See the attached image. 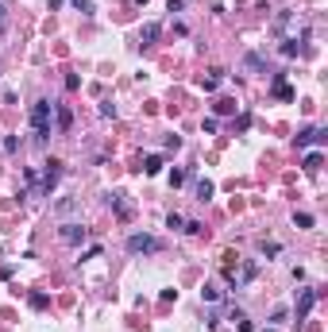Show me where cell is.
<instances>
[{"mask_svg": "<svg viewBox=\"0 0 328 332\" xmlns=\"http://www.w3.org/2000/svg\"><path fill=\"white\" fill-rule=\"evenodd\" d=\"M193 193H197V201L205 205V201H209V197H212V182H209V178H201V182H197V186H193Z\"/></svg>", "mask_w": 328, "mask_h": 332, "instance_id": "obj_9", "label": "cell"}, {"mask_svg": "<svg viewBox=\"0 0 328 332\" xmlns=\"http://www.w3.org/2000/svg\"><path fill=\"white\" fill-rule=\"evenodd\" d=\"M301 166H305V174H317L321 166H325V155H321V151H313V155H305V159H301Z\"/></svg>", "mask_w": 328, "mask_h": 332, "instance_id": "obj_7", "label": "cell"}, {"mask_svg": "<svg viewBox=\"0 0 328 332\" xmlns=\"http://www.w3.org/2000/svg\"><path fill=\"white\" fill-rule=\"evenodd\" d=\"M128 251L132 255H155V251H163V244L147 232H135V236H128Z\"/></svg>", "mask_w": 328, "mask_h": 332, "instance_id": "obj_3", "label": "cell"}, {"mask_svg": "<svg viewBox=\"0 0 328 332\" xmlns=\"http://www.w3.org/2000/svg\"><path fill=\"white\" fill-rule=\"evenodd\" d=\"M201 298H205V302H220V290H216V286H205V290H201Z\"/></svg>", "mask_w": 328, "mask_h": 332, "instance_id": "obj_20", "label": "cell"}, {"mask_svg": "<svg viewBox=\"0 0 328 332\" xmlns=\"http://www.w3.org/2000/svg\"><path fill=\"white\" fill-rule=\"evenodd\" d=\"M58 178H62V159L43 162V182H39V193H50V189L58 186Z\"/></svg>", "mask_w": 328, "mask_h": 332, "instance_id": "obj_4", "label": "cell"}, {"mask_svg": "<svg viewBox=\"0 0 328 332\" xmlns=\"http://www.w3.org/2000/svg\"><path fill=\"white\" fill-rule=\"evenodd\" d=\"M159 31H163L159 23H147V27L139 31V43H143V46H147V43H155V39H159Z\"/></svg>", "mask_w": 328, "mask_h": 332, "instance_id": "obj_11", "label": "cell"}, {"mask_svg": "<svg viewBox=\"0 0 328 332\" xmlns=\"http://www.w3.org/2000/svg\"><path fill=\"white\" fill-rule=\"evenodd\" d=\"M181 232H189V236H201V232H205V224H201V220H189V224H185Z\"/></svg>", "mask_w": 328, "mask_h": 332, "instance_id": "obj_21", "label": "cell"}, {"mask_svg": "<svg viewBox=\"0 0 328 332\" xmlns=\"http://www.w3.org/2000/svg\"><path fill=\"white\" fill-rule=\"evenodd\" d=\"M135 4H147V0H135Z\"/></svg>", "mask_w": 328, "mask_h": 332, "instance_id": "obj_27", "label": "cell"}, {"mask_svg": "<svg viewBox=\"0 0 328 332\" xmlns=\"http://www.w3.org/2000/svg\"><path fill=\"white\" fill-rule=\"evenodd\" d=\"M259 251H263L267 259H274V255H282V244H267V240H263V247H259Z\"/></svg>", "mask_w": 328, "mask_h": 332, "instance_id": "obj_17", "label": "cell"}, {"mask_svg": "<svg viewBox=\"0 0 328 332\" xmlns=\"http://www.w3.org/2000/svg\"><path fill=\"white\" fill-rule=\"evenodd\" d=\"M309 143L325 147L328 143V128H301L298 131V147H309Z\"/></svg>", "mask_w": 328, "mask_h": 332, "instance_id": "obj_6", "label": "cell"}, {"mask_svg": "<svg viewBox=\"0 0 328 332\" xmlns=\"http://www.w3.org/2000/svg\"><path fill=\"white\" fill-rule=\"evenodd\" d=\"M290 19H294V15H290V12H282L278 19H274V27H278V31H282V27H290Z\"/></svg>", "mask_w": 328, "mask_h": 332, "instance_id": "obj_25", "label": "cell"}, {"mask_svg": "<svg viewBox=\"0 0 328 332\" xmlns=\"http://www.w3.org/2000/svg\"><path fill=\"white\" fill-rule=\"evenodd\" d=\"M27 305H31V309H46V305H50V298H46V294H31Z\"/></svg>", "mask_w": 328, "mask_h": 332, "instance_id": "obj_16", "label": "cell"}, {"mask_svg": "<svg viewBox=\"0 0 328 332\" xmlns=\"http://www.w3.org/2000/svg\"><path fill=\"white\" fill-rule=\"evenodd\" d=\"M163 155H147V159H143V174H151V178H155V174H163Z\"/></svg>", "mask_w": 328, "mask_h": 332, "instance_id": "obj_8", "label": "cell"}, {"mask_svg": "<svg viewBox=\"0 0 328 332\" xmlns=\"http://www.w3.org/2000/svg\"><path fill=\"white\" fill-rule=\"evenodd\" d=\"M54 116H58V131L66 135V131H70V124H74V116H70V108H54Z\"/></svg>", "mask_w": 328, "mask_h": 332, "instance_id": "obj_12", "label": "cell"}, {"mask_svg": "<svg viewBox=\"0 0 328 332\" xmlns=\"http://www.w3.org/2000/svg\"><path fill=\"white\" fill-rule=\"evenodd\" d=\"M317 298H321V290H317V286H301L298 290V298H294V317H298V325H301V321H309Z\"/></svg>", "mask_w": 328, "mask_h": 332, "instance_id": "obj_2", "label": "cell"}, {"mask_svg": "<svg viewBox=\"0 0 328 332\" xmlns=\"http://www.w3.org/2000/svg\"><path fill=\"white\" fill-rule=\"evenodd\" d=\"M101 116H105V120H108V116H116V104H112V101H101Z\"/></svg>", "mask_w": 328, "mask_h": 332, "instance_id": "obj_24", "label": "cell"}, {"mask_svg": "<svg viewBox=\"0 0 328 332\" xmlns=\"http://www.w3.org/2000/svg\"><path fill=\"white\" fill-rule=\"evenodd\" d=\"M85 240H89V228H85V224H62V244L81 247Z\"/></svg>", "mask_w": 328, "mask_h": 332, "instance_id": "obj_5", "label": "cell"}, {"mask_svg": "<svg viewBox=\"0 0 328 332\" xmlns=\"http://www.w3.org/2000/svg\"><path fill=\"white\" fill-rule=\"evenodd\" d=\"M70 4H74L81 15H93V0H70Z\"/></svg>", "mask_w": 328, "mask_h": 332, "instance_id": "obj_19", "label": "cell"}, {"mask_svg": "<svg viewBox=\"0 0 328 332\" xmlns=\"http://www.w3.org/2000/svg\"><path fill=\"white\" fill-rule=\"evenodd\" d=\"M216 112H220V116H228V112H236V101H220V104H216Z\"/></svg>", "mask_w": 328, "mask_h": 332, "instance_id": "obj_23", "label": "cell"}, {"mask_svg": "<svg viewBox=\"0 0 328 332\" xmlns=\"http://www.w3.org/2000/svg\"><path fill=\"white\" fill-rule=\"evenodd\" d=\"M185 182V170H170V186H181Z\"/></svg>", "mask_w": 328, "mask_h": 332, "instance_id": "obj_26", "label": "cell"}, {"mask_svg": "<svg viewBox=\"0 0 328 332\" xmlns=\"http://www.w3.org/2000/svg\"><path fill=\"white\" fill-rule=\"evenodd\" d=\"M166 228H185V220H181L178 213H170V217H166Z\"/></svg>", "mask_w": 328, "mask_h": 332, "instance_id": "obj_22", "label": "cell"}, {"mask_svg": "<svg viewBox=\"0 0 328 332\" xmlns=\"http://www.w3.org/2000/svg\"><path fill=\"white\" fill-rule=\"evenodd\" d=\"M282 54H286V58L301 54V39H282Z\"/></svg>", "mask_w": 328, "mask_h": 332, "instance_id": "obj_13", "label": "cell"}, {"mask_svg": "<svg viewBox=\"0 0 328 332\" xmlns=\"http://www.w3.org/2000/svg\"><path fill=\"white\" fill-rule=\"evenodd\" d=\"M243 62H247V70H263V54H255V50L243 58Z\"/></svg>", "mask_w": 328, "mask_h": 332, "instance_id": "obj_18", "label": "cell"}, {"mask_svg": "<svg viewBox=\"0 0 328 332\" xmlns=\"http://www.w3.org/2000/svg\"><path fill=\"white\" fill-rule=\"evenodd\" d=\"M294 224H298V228H313L317 217H313V213H294Z\"/></svg>", "mask_w": 328, "mask_h": 332, "instance_id": "obj_14", "label": "cell"}, {"mask_svg": "<svg viewBox=\"0 0 328 332\" xmlns=\"http://www.w3.org/2000/svg\"><path fill=\"white\" fill-rule=\"evenodd\" d=\"M54 213H58V217H70V213H77V197H62V201L54 205Z\"/></svg>", "mask_w": 328, "mask_h": 332, "instance_id": "obj_10", "label": "cell"}, {"mask_svg": "<svg viewBox=\"0 0 328 332\" xmlns=\"http://www.w3.org/2000/svg\"><path fill=\"white\" fill-rule=\"evenodd\" d=\"M270 93H274V97H282V101H294V89L286 85V81H282V85H270Z\"/></svg>", "mask_w": 328, "mask_h": 332, "instance_id": "obj_15", "label": "cell"}, {"mask_svg": "<svg viewBox=\"0 0 328 332\" xmlns=\"http://www.w3.org/2000/svg\"><path fill=\"white\" fill-rule=\"evenodd\" d=\"M50 116H54V104L50 101L31 104V128H35V143L39 147H46V139H50Z\"/></svg>", "mask_w": 328, "mask_h": 332, "instance_id": "obj_1", "label": "cell"}]
</instances>
